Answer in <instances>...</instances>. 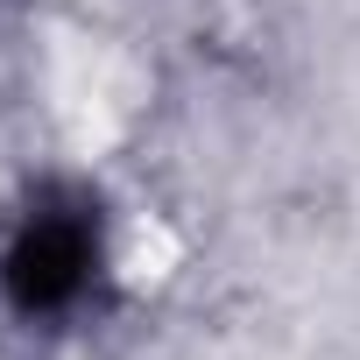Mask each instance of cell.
I'll list each match as a JSON object with an SVG mask.
<instances>
[{
    "mask_svg": "<svg viewBox=\"0 0 360 360\" xmlns=\"http://www.w3.org/2000/svg\"><path fill=\"white\" fill-rule=\"evenodd\" d=\"M92 262H99V240L85 205H43L22 219L0 276H8V297L36 318V311H71L92 283Z\"/></svg>",
    "mask_w": 360,
    "mask_h": 360,
    "instance_id": "cell-1",
    "label": "cell"
}]
</instances>
